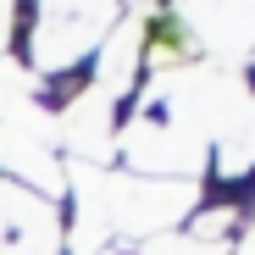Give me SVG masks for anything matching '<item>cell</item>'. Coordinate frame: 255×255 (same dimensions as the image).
<instances>
[]
</instances>
